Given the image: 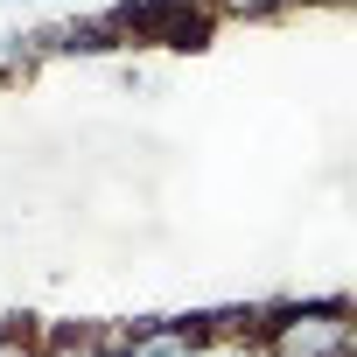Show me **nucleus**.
<instances>
[{"label": "nucleus", "mask_w": 357, "mask_h": 357, "mask_svg": "<svg viewBox=\"0 0 357 357\" xmlns=\"http://www.w3.org/2000/svg\"><path fill=\"white\" fill-rule=\"evenodd\" d=\"M252 336H259L266 357H350L357 315H350L343 294H322V301H287V308L252 315Z\"/></svg>", "instance_id": "f257e3e1"}, {"label": "nucleus", "mask_w": 357, "mask_h": 357, "mask_svg": "<svg viewBox=\"0 0 357 357\" xmlns=\"http://www.w3.org/2000/svg\"><path fill=\"white\" fill-rule=\"evenodd\" d=\"M126 43H168V50H197L211 43L218 15H211V0H126V8L105 15Z\"/></svg>", "instance_id": "f03ea898"}, {"label": "nucleus", "mask_w": 357, "mask_h": 357, "mask_svg": "<svg viewBox=\"0 0 357 357\" xmlns=\"http://www.w3.org/2000/svg\"><path fill=\"white\" fill-rule=\"evenodd\" d=\"M119 357H204L211 350V322L204 315H168V322H133L126 336H112Z\"/></svg>", "instance_id": "7ed1b4c3"}, {"label": "nucleus", "mask_w": 357, "mask_h": 357, "mask_svg": "<svg viewBox=\"0 0 357 357\" xmlns=\"http://www.w3.org/2000/svg\"><path fill=\"white\" fill-rule=\"evenodd\" d=\"M36 43H43V50H63V56H105V50H119L126 36L98 15V22H56V29L36 36Z\"/></svg>", "instance_id": "20e7f679"}, {"label": "nucleus", "mask_w": 357, "mask_h": 357, "mask_svg": "<svg viewBox=\"0 0 357 357\" xmlns=\"http://www.w3.org/2000/svg\"><path fill=\"white\" fill-rule=\"evenodd\" d=\"M43 357H119V343L98 329H56V336H43Z\"/></svg>", "instance_id": "39448f33"}, {"label": "nucleus", "mask_w": 357, "mask_h": 357, "mask_svg": "<svg viewBox=\"0 0 357 357\" xmlns=\"http://www.w3.org/2000/svg\"><path fill=\"white\" fill-rule=\"evenodd\" d=\"M0 357H43V336L29 322H0Z\"/></svg>", "instance_id": "423d86ee"}, {"label": "nucleus", "mask_w": 357, "mask_h": 357, "mask_svg": "<svg viewBox=\"0 0 357 357\" xmlns=\"http://www.w3.org/2000/svg\"><path fill=\"white\" fill-rule=\"evenodd\" d=\"M287 0H211V15H225V22H259V15H280Z\"/></svg>", "instance_id": "0eeeda50"}]
</instances>
